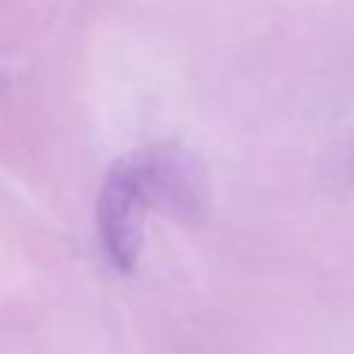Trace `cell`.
Masks as SVG:
<instances>
[{
    "instance_id": "1",
    "label": "cell",
    "mask_w": 354,
    "mask_h": 354,
    "mask_svg": "<svg viewBox=\"0 0 354 354\" xmlns=\"http://www.w3.org/2000/svg\"><path fill=\"white\" fill-rule=\"evenodd\" d=\"M147 207H152L149 194L141 177L138 158L136 152H130L108 169L97 199L100 243L108 263L122 274H130L138 263Z\"/></svg>"
}]
</instances>
